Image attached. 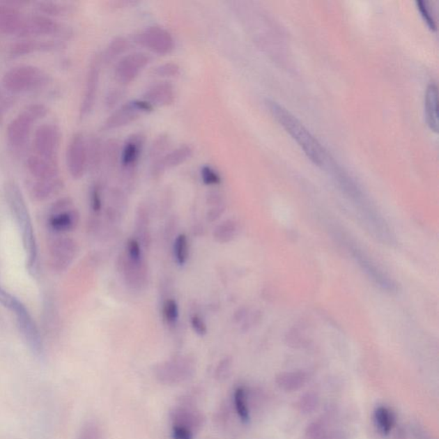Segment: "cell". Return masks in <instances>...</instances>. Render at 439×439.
Masks as SVG:
<instances>
[{
  "instance_id": "f6af8a7d",
  "label": "cell",
  "mask_w": 439,
  "mask_h": 439,
  "mask_svg": "<svg viewBox=\"0 0 439 439\" xmlns=\"http://www.w3.org/2000/svg\"><path fill=\"white\" fill-rule=\"evenodd\" d=\"M192 328L194 332L199 336H206L208 332V328L204 320L199 315L192 316L191 318Z\"/></svg>"
},
{
  "instance_id": "8fae6325",
  "label": "cell",
  "mask_w": 439,
  "mask_h": 439,
  "mask_svg": "<svg viewBox=\"0 0 439 439\" xmlns=\"http://www.w3.org/2000/svg\"><path fill=\"white\" fill-rule=\"evenodd\" d=\"M136 43L147 48L152 53L166 55L171 53L174 48V40L172 35L164 28L152 26L141 31L135 37Z\"/></svg>"
},
{
  "instance_id": "7402d4cb",
  "label": "cell",
  "mask_w": 439,
  "mask_h": 439,
  "mask_svg": "<svg viewBox=\"0 0 439 439\" xmlns=\"http://www.w3.org/2000/svg\"><path fill=\"white\" fill-rule=\"evenodd\" d=\"M63 46L61 40H36L32 38L22 39L11 45L10 54L18 58L32 54L37 51L54 50Z\"/></svg>"
},
{
  "instance_id": "ffe728a7",
  "label": "cell",
  "mask_w": 439,
  "mask_h": 439,
  "mask_svg": "<svg viewBox=\"0 0 439 439\" xmlns=\"http://www.w3.org/2000/svg\"><path fill=\"white\" fill-rule=\"evenodd\" d=\"M29 174L36 180H53L59 176L57 159H48L38 155L29 156L27 160Z\"/></svg>"
},
{
  "instance_id": "4dcf8cb0",
  "label": "cell",
  "mask_w": 439,
  "mask_h": 439,
  "mask_svg": "<svg viewBox=\"0 0 439 439\" xmlns=\"http://www.w3.org/2000/svg\"><path fill=\"white\" fill-rule=\"evenodd\" d=\"M233 406L241 422L243 423L249 422V420H250V409H249L247 390L244 387H238L234 390Z\"/></svg>"
},
{
  "instance_id": "1f68e13d",
  "label": "cell",
  "mask_w": 439,
  "mask_h": 439,
  "mask_svg": "<svg viewBox=\"0 0 439 439\" xmlns=\"http://www.w3.org/2000/svg\"><path fill=\"white\" fill-rule=\"evenodd\" d=\"M121 148L120 143L116 139L107 140L103 144L102 164H105L107 169H113L118 162H121Z\"/></svg>"
},
{
  "instance_id": "d6986e66",
  "label": "cell",
  "mask_w": 439,
  "mask_h": 439,
  "mask_svg": "<svg viewBox=\"0 0 439 439\" xmlns=\"http://www.w3.org/2000/svg\"><path fill=\"white\" fill-rule=\"evenodd\" d=\"M17 3L0 2V33L5 35H17L24 16L18 9Z\"/></svg>"
},
{
  "instance_id": "7c38bea8",
  "label": "cell",
  "mask_w": 439,
  "mask_h": 439,
  "mask_svg": "<svg viewBox=\"0 0 439 439\" xmlns=\"http://www.w3.org/2000/svg\"><path fill=\"white\" fill-rule=\"evenodd\" d=\"M77 242L69 237L56 236L50 241V264L57 272L66 271L75 259L77 253Z\"/></svg>"
},
{
  "instance_id": "ac0fdd59",
  "label": "cell",
  "mask_w": 439,
  "mask_h": 439,
  "mask_svg": "<svg viewBox=\"0 0 439 439\" xmlns=\"http://www.w3.org/2000/svg\"><path fill=\"white\" fill-rule=\"evenodd\" d=\"M36 121L24 110L10 122L7 128V139L11 146L20 148L27 142Z\"/></svg>"
},
{
  "instance_id": "603a6c76",
  "label": "cell",
  "mask_w": 439,
  "mask_h": 439,
  "mask_svg": "<svg viewBox=\"0 0 439 439\" xmlns=\"http://www.w3.org/2000/svg\"><path fill=\"white\" fill-rule=\"evenodd\" d=\"M144 100L152 107H167L176 100V91L169 82H160L144 93Z\"/></svg>"
},
{
  "instance_id": "8d00e7d4",
  "label": "cell",
  "mask_w": 439,
  "mask_h": 439,
  "mask_svg": "<svg viewBox=\"0 0 439 439\" xmlns=\"http://www.w3.org/2000/svg\"><path fill=\"white\" fill-rule=\"evenodd\" d=\"M169 145L170 139L169 136L162 134V135L158 137L151 147L150 158L152 161H157V160L162 158L163 155H165L167 148H169Z\"/></svg>"
},
{
  "instance_id": "74e56055",
  "label": "cell",
  "mask_w": 439,
  "mask_h": 439,
  "mask_svg": "<svg viewBox=\"0 0 439 439\" xmlns=\"http://www.w3.org/2000/svg\"><path fill=\"white\" fill-rule=\"evenodd\" d=\"M163 317L167 325L173 326L176 325L178 317H180V311L176 300L169 299L165 301L163 305Z\"/></svg>"
},
{
  "instance_id": "ab89813d",
  "label": "cell",
  "mask_w": 439,
  "mask_h": 439,
  "mask_svg": "<svg viewBox=\"0 0 439 439\" xmlns=\"http://www.w3.org/2000/svg\"><path fill=\"white\" fill-rule=\"evenodd\" d=\"M201 177L204 184L207 185H217L221 184L222 178L213 167L203 166L201 169Z\"/></svg>"
},
{
  "instance_id": "d4e9b609",
  "label": "cell",
  "mask_w": 439,
  "mask_h": 439,
  "mask_svg": "<svg viewBox=\"0 0 439 439\" xmlns=\"http://www.w3.org/2000/svg\"><path fill=\"white\" fill-rule=\"evenodd\" d=\"M309 376L306 371H286L277 376L275 383L279 389L286 392H293L303 388L306 385Z\"/></svg>"
},
{
  "instance_id": "60d3db41",
  "label": "cell",
  "mask_w": 439,
  "mask_h": 439,
  "mask_svg": "<svg viewBox=\"0 0 439 439\" xmlns=\"http://www.w3.org/2000/svg\"><path fill=\"white\" fill-rule=\"evenodd\" d=\"M128 258L133 263H143L142 250L139 242L137 240H130L128 243Z\"/></svg>"
},
{
  "instance_id": "d6a6232c",
  "label": "cell",
  "mask_w": 439,
  "mask_h": 439,
  "mask_svg": "<svg viewBox=\"0 0 439 439\" xmlns=\"http://www.w3.org/2000/svg\"><path fill=\"white\" fill-rule=\"evenodd\" d=\"M129 44L128 40L123 37H117V38L111 40L107 49L104 52L102 61L107 64H110L114 59L120 57L121 55L128 50Z\"/></svg>"
},
{
  "instance_id": "f546056e",
  "label": "cell",
  "mask_w": 439,
  "mask_h": 439,
  "mask_svg": "<svg viewBox=\"0 0 439 439\" xmlns=\"http://www.w3.org/2000/svg\"><path fill=\"white\" fill-rule=\"evenodd\" d=\"M374 422L383 435H389L396 424V417L390 408L380 406L375 409Z\"/></svg>"
},
{
  "instance_id": "277c9868",
  "label": "cell",
  "mask_w": 439,
  "mask_h": 439,
  "mask_svg": "<svg viewBox=\"0 0 439 439\" xmlns=\"http://www.w3.org/2000/svg\"><path fill=\"white\" fill-rule=\"evenodd\" d=\"M80 215L73 208L72 199H61L52 204L47 215V226L50 232L59 236L72 232L79 223Z\"/></svg>"
},
{
  "instance_id": "5bb4252c",
  "label": "cell",
  "mask_w": 439,
  "mask_h": 439,
  "mask_svg": "<svg viewBox=\"0 0 439 439\" xmlns=\"http://www.w3.org/2000/svg\"><path fill=\"white\" fill-rule=\"evenodd\" d=\"M145 143L143 133H135L126 139L121 148V165L122 176L126 180L135 177L137 167L142 154Z\"/></svg>"
},
{
  "instance_id": "bcb514c9",
  "label": "cell",
  "mask_w": 439,
  "mask_h": 439,
  "mask_svg": "<svg viewBox=\"0 0 439 439\" xmlns=\"http://www.w3.org/2000/svg\"><path fill=\"white\" fill-rule=\"evenodd\" d=\"M79 439H102V435L98 427L94 424H91L82 431Z\"/></svg>"
},
{
  "instance_id": "7a4b0ae2",
  "label": "cell",
  "mask_w": 439,
  "mask_h": 439,
  "mask_svg": "<svg viewBox=\"0 0 439 439\" xmlns=\"http://www.w3.org/2000/svg\"><path fill=\"white\" fill-rule=\"evenodd\" d=\"M267 106L275 120L279 122L286 132L296 141L305 153L315 164L323 165L326 160V152L319 141L312 135L302 122L291 111L275 100H268Z\"/></svg>"
},
{
  "instance_id": "52a82bcc",
  "label": "cell",
  "mask_w": 439,
  "mask_h": 439,
  "mask_svg": "<svg viewBox=\"0 0 439 439\" xmlns=\"http://www.w3.org/2000/svg\"><path fill=\"white\" fill-rule=\"evenodd\" d=\"M195 366L188 358H177L160 364L155 369L156 378L162 384L176 385L188 380L194 373Z\"/></svg>"
},
{
  "instance_id": "7dc6e473",
  "label": "cell",
  "mask_w": 439,
  "mask_h": 439,
  "mask_svg": "<svg viewBox=\"0 0 439 439\" xmlns=\"http://www.w3.org/2000/svg\"><path fill=\"white\" fill-rule=\"evenodd\" d=\"M122 95L123 93L121 91H118V89H114V91H111L107 96L106 105L109 107V109L114 107L116 105L118 100L121 99Z\"/></svg>"
},
{
  "instance_id": "4fadbf2b",
  "label": "cell",
  "mask_w": 439,
  "mask_h": 439,
  "mask_svg": "<svg viewBox=\"0 0 439 439\" xmlns=\"http://www.w3.org/2000/svg\"><path fill=\"white\" fill-rule=\"evenodd\" d=\"M61 144V132L57 125L44 124L36 129L33 137L36 154L48 159H57Z\"/></svg>"
},
{
  "instance_id": "4316f807",
  "label": "cell",
  "mask_w": 439,
  "mask_h": 439,
  "mask_svg": "<svg viewBox=\"0 0 439 439\" xmlns=\"http://www.w3.org/2000/svg\"><path fill=\"white\" fill-rule=\"evenodd\" d=\"M35 8L39 14L53 18L54 17L67 16V15L73 13L74 10V6L70 3L54 1L37 2Z\"/></svg>"
},
{
  "instance_id": "9c48e42d",
  "label": "cell",
  "mask_w": 439,
  "mask_h": 439,
  "mask_svg": "<svg viewBox=\"0 0 439 439\" xmlns=\"http://www.w3.org/2000/svg\"><path fill=\"white\" fill-rule=\"evenodd\" d=\"M153 109L154 107L144 100H132L115 110L104 123L103 129L105 131H111L124 128L139 120L143 114L150 113Z\"/></svg>"
},
{
  "instance_id": "e0dca14e",
  "label": "cell",
  "mask_w": 439,
  "mask_h": 439,
  "mask_svg": "<svg viewBox=\"0 0 439 439\" xmlns=\"http://www.w3.org/2000/svg\"><path fill=\"white\" fill-rule=\"evenodd\" d=\"M100 59H93L88 70L83 100L80 106L81 118H86L94 109L100 83Z\"/></svg>"
},
{
  "instance_id": "d590c367",
  "label": "cell",
  "mask_w": 439,
  "mask_h": 439,
  "mask_svg": "<svg viewBox=\"0 0 439 439\" xmlns=\"http://www.w3.org/2000/svg\"><path fill=\"white\" fill-rule=\"evenodd\" d=\"M319 398L314 392H307L301 396L298 401V408L304 415H310L318 408Z\"/></svg>"
},
{
  "instance_id": "83f0119b",
  "label": "cell",
  "mask_w": 439,
  "mask_h": 439,
  "mask_svg": "<svg viewBox=\"0 0 439 439\" xmlns=\"http://www.w3.org/2000/svg\"><path fill=\"white\" fill-rule=\"evenodd\" d=\"M307 439H347L342 431L329 430L323 422L309 424L306 429Z\"/></svg>"
},
{
  "instance_id": "ba28073f",
  "label": "cell",
  "mask_w": 439,
  "mask_h": 439,
  "mask_svg": "<svg viewBox=\"0 0 439 439\" xmlns=\"http://www.w3.org/2000/svg\"><path fill=\"white\" fill-rule=\"evenodd\" d=\"M66 33V29L53 17L37 13L24 17L17 36L24 39H29L33 36H55Z\"/></svg>"
},
{
  "instance_id": "836d02e7",
  "label": "cell",
  "mask_w": 439,
  "mask_h": 439,
  "mask_svg": "<svg viewBox=\"0 0 439 439\" xmlns=\"http://www.w3.org/2000/svg\"><path fill=\"white\" fill-rule=\"evenodd\" d=\"M237 231L236 222L232 220H226L215 228L214 231L215 240L221 244L229 243L236 238Z\"/></svg>"
},
{
  "instance_id": "44dd1931",
  "label": "cell",
  "mask_w": 439,
  "mask_h": 439,
  "mask_svg": "<svg viewBox=\"0 0 439 439\" xmlns=\"http://www.w3.org/2000/svg\"><path fill=\"white\" fill-rule=\"evenodd\" d=\"M192 154L193 150L190 145H180L176 150L169 152L162 158L154 162L152 173L155 176H160L167 169H173V167L183 164L192 157Z\"/></svg>"
},
{
  "instance_id": "ee69618b",
  "label": "cell",
  "mask_w": 439,
  "mask_h": 439,
  "mask_svg": "<svg viewBox=\"0 0 439 439\" xmlns=\"http://www.w3.org/2000/svg\"><path fill=\"white\" fill-rule=\"evenodd\" d=\"M91 204L93 211L98 213L102 210V195H100V188L98 185H95L92 187L91 192Z\"/></svg>"
},
{
  "instance_id": "9a60e30c",
  "label": "cell",
  "mask_w": 439,
  "mask_h": 439,
  "mask_svg": "<svg viewBox=\"0 0 439 439\" xmlns=\"http://www.w3.org/2000/svg\"><path fill=\"white\" fill-rule=\"evenodd\" d=\"M344 243L347 245L348 251L351 253L353 259L358 263L359 266L362 268V270L367 275L368 277L371 279L380 288L386 290V291H396V285L395 282L383 273L382 270H379L376 266V264L371 262V260L362 250H360L356 245H352L351 242L348 240L344 241Z\"/></svg>"
},
{
  "instance_id": "5b68a950",
  "label": "cell",
  "mask_w": 439,
  "mask_h": 439,
  "mask_svg": "<svg viewBox=\"0 0 439 439\" xmlns=\"http://www.w3.org/2000/svg\"><path fill=\"white\" fill-rule=\"evenodd\" d=\"M170 419L173 439H194L204 423L203 416L199 411L185 406L174 408L171 412Z\"/></svg>"
},
{
  "instance_id": "30bf717a",
  "label": "cell",
  "mask_w": 439,
  "mask_h": 439,
  "mask_svg": "<svg viewBox=\"0 0 439 439\" xmlns=\"http://www.w3.org/2000/svg\"><path fill=\"white\" fill-rule=\"evenodd\" d=\"M66 165L70 176L79 180L88 169L87 141L83 133L74 134L66 151Z\"/></svg>"
},
{
  "instance_id": "681fc988",
  "label": "cell",
  "mask_w": 439,
  "mask_h": 439,
  "mask_svg": "<svg viewBox=\"0 0 439 439\" xmlns=\"http://www.w3.org/2000/svg\"><path fill=\"white\" fill-rule=\"evenodd\" d=\"M394 439H408L406 430L403 427H400L399 429L396 430L395 435H394Z\"/></svg>"
},
{
  "instance_id": "3957f363",
  "label": "cell",
  "mask_w": 439,
  "mask_h": 439,
  "mask_svg": "<svg viewBox=\"0 0 439 439\" xmlns=\"http://www.w3.org/2000/svg\"><path fill=\"white\" fill-rule=\"evenodd\" d=\"M49 81V75L39 67L22 65L7 70L2 85L7 91L18 94L44 87Z\"/></svg>"
},
{
  "instance_id": "484cf974",
  "label": "cell",
  "mask_w": 439,
  "mask_h": 439,
  "mask_svg": "<svg viewBox=\"0 0 439 439\" xmlns=\"http://www.w3.org/2000/svg\"><path fill=\"white\" fill-rule=\"evenodd\" d=\"M438 96L437 84L434 82H431L426 88L425 110L427 124L435 132H438Z\"/></svg>"
},
{
  "instance_id": "cb8c5ba5",
  "label": "cell",
  "mask_w": 439,
  "mask_h": 439,
  "mask_svg": "<svg viewBox=\"0 0 439 439\" xmlns=\"http://www.w3.org/2000/svg\"><path fill=\"white\" fill-rule=\"evenodd\" d=\"M64 187V182L61 177L53 180H35L31 185V195L37 202H43L54 197Z\"/></svg>"
},
{
  "instance_id": "b9f144b4",
  "label": "cell",
  "mask_w": 439,
  "mask_h": 439,
  "mask_svg": "<svg viewBox=\"0 0 439 439\" xmlns=\"http://www.w3.org/2000/svg\"><path fill=\"white\" fill-rule=\"evenodd\" d=\"M416 5H417L418 9L420 11V13H422V16L424 18V20L426 22V24L429 26V28L431 29H433V31H436V22H435L433 16V15H431V13L429 8V6H427L426 5V3L422 1V0H417V1H416Z\"/></svg>"
},
{
  "instance_id": "f35d334b",
  "label": "cell",
  "mask_w": 439,
  "mask_h": 439,
  "mask_svg": "<svg viewBox=\"0 0 439 439\" xmlns=\"http://www.w3.org/2000/svg\"><path fill=\"white\" fill-rule=\"evenodd\" d=\"M180 68L176 63H166L155 67L154 74L161 77H176L180 75Z\"/></svg>"
},
{
  "instance_id": "f1b7e54d",
  "label": "cell",
  "mask_w": 439,
  "mask_h": 439,
  "mask_svg": "<svg viewBox=\"0 0 439 439\" xmlns=\"http://www.w3.org/2000/svg\"><path fill=\"white\" fill-rule=\"evenodd\" d=\"M103 144L98 137H92L87 141L88 169L94 172L102 165Z\"/></svg>"
},
{
  "instance_id": "8992f818",
  "label": "cell",
  "mask_w": 439,
  "mask_h": 439,
  "mask_svg": "<svg viewBox=\"0 0 439 439\" xmlns=\"http://www.w3.org/2000/svg\"><path fill=\"white\" fill-rule=\"evenodd\" d=\"M10 301V302L7 304L8 306H6V308L16 315L18 326H20L22 336L27 341L29 347L33 349V352L40 353L43 351V341L35 320L29 314L28 309L16 297L13 295Z\"/></svg>"
},
{
  "instance_id": "7bdbcfd3",
  "label": "cell",
  "mask_w": 439,
  "mask_h": 439,
  "mask_svg": "<svg viewBox=\"0 0 439 439\" xmlns=\"http://www.w3.org/2000/svg\"><path fill=\"white\" fill-rule=\"evenodd\" d=\"M37 121L44 118L48 113L47 107L43 104L33 103L24 109Z\"/></svg>"
},
{
  "instance_id": "2e32d148",
  "label": "cell",
  "mask_w": 439,
  "mask_h": 439,
  "mask_svg": "<svg viewBox=\"0 0 439 439\" xmlns=\"http://www.w3.org/2000/svg\"><path fill=\"white\" fill-rule=\"evenodd\" d=\"M150 62V56L140 52L126 55L115 66V78L121 84H130Z\"/></svg>"
},
{
  "instance_id": "6da1fadb",
  "label": "cell",
  "mask_w": 439,
  "mask_h": 439,
  "mask_svg": "<svg viewBox=\"0 0 439 439\" xmlns=\"http://www.w3.org/2000/svg\"><path fill=\"white\" fill-rule=\"evenodd\" d=\"M5 193L7 203L20 230L22 243L27 256L29 272L33 277H36L39 272L38 245L27 203L20 185L16 182H7L5 185Z\"/></svg>"
},
{
  "instance_id": "e575fe53",
  "label": "cell",
  "mask_w": 439,
  "mask_h": 439,
  "mask_svg": "<svg viewBox=\"0 0 439 439\" xmlns=\"http://www.w3.org/2000/svg\"><path fill=\"white\" fill-rule=\"evenodd\" d=\"M174 258L180 266L187 263L189 256V241L185 234H178L174 244Z\"/></svg>"
},
{
  "instance_id": "c3c4849f",
  "label": "cell",
  "mask_w": 439,
  "mask_h": 439,
  "mask_svg": "<svg viewBox=\"0 0 439 439\" xmlns=\"http://www.w3.org/2000/svg\"><path fill=\"white\" fill-rule=\"evenodd\" d=\"M223 212H224V208L222 206H215L214 209H211L208 213V220L210 222L217 221V219L221 217Z\"/></svg>"
}]
</instances>
